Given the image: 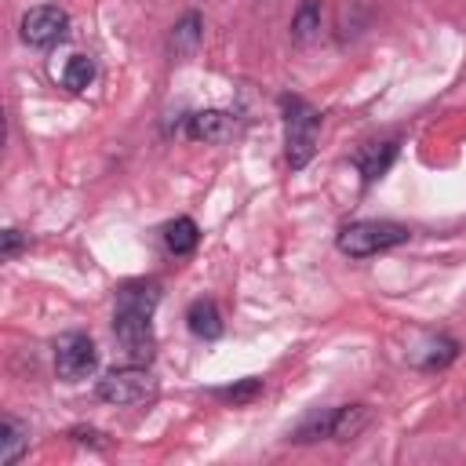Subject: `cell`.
Wrapping results in <instances>:
<instances>
[{
    "mask_svg": "<svg viewBox=\"0 0 466 466\" xmlns=\"http://www.w3.org/2000/svg\"><path fill=\"white\" fill-rule=\"evenodd\" d=\"M411 237L408 226L400 222H382V218H360L339 229V251L353 255V258H368L379 251H390L397 244H404Z\"/></svg>",
    "mask_w": 466,
    "mask_h": 466,
    "instance_id": "6da1fadb",
    "label": "cell"
},
{
    "mask_svg": "<svg viewBox=\"0 0 466 466\" xmlns=\"http://www.w3.org/2000/svg\"><path fill=\"white\" fill-rule=\"evenodd\" d=\"M280 106H284V124H288V131H284L288 164L299 171V167H306V164H309V157H313V149H317L320 116H317V109H313L309 102L291 98V95H284V98H280Z\"/></svg>",
    "mask_w": 466,
    "mask_h": 466,
    "instance_id": "7a4b0ae2",
    "label": "cell"
},
{
    "mask_svg": "<svg viewBox=\"0 0 466 466\" xmlns=\"http://www.w3.org/2000/svg\"><path fill=\"white\" fill-rule=\"evenodd\" d=\"M98 397L106 404L116 408H135V404H149L157 397V379L149 375L146 364H127V368H113L98 379Z\"/></svg>",
    "mask_w": 466,
    "mask_h": 466,
    "instance_id": "3957f363",
    "label": "cell"
},
{
    "mask_svg": "<svg viewBox=\"0 0 466 466\" xmlns=\"http://www.w3.org/2000/svg\"><path fill=\"white\" fill-rule=\"evenodd\" d=\"M364 426H368V411H364V404H342V408H324V411L309 415V419L291 433V441H299V444H306V441H320V437L350 441V437H357Z\"/></svg>",
    "mask_w": 466,
    "mask_h": 466,
    "instance_id": "277c9868",
    "label": "cell"
},
{
    "mask_svg": "<svg viewBox=\"0 0 466 466\" xmlns=\"http://www.w3.org/2000/svg\"><path fill=\"white\" fill-rule=\"evenodd\" d=\"M153 313H135V309H116L113 313V335L120 342V350L135 360V364H149L157 339H153Z\"/></svg>",
    "mask_w": 466,
    "mask_h": 466,
    "instance_id": "5b68a950",
    "label": "cell"
},
{
    "mask_svg": "<svg viewBox=\"0 0 466 466\" xmlns=\"http://www.w3.org/2000/svg\"><path fill=\"white\" fill-rule=\"evenodd\" d=\"M95 368H98V350H95V342L87 335L73 331V335H62L58 339V346H55V371L66 382H80Z\"/></svg>",
    "mask_w": 466,
    "mask_h": 466,
    "instance_id": "8992f818",
    "label": "cell"
},
{
    "mask_svg": "<svg viewBox=\"0 0 466 466\" xmlns=\"http://www.w3.org/2000/svg\"><path fill=\"white\" fill-rule=\"evenodd\" d=\"M66 29H69V15L62 7H55V4H40L22 18V40L33 44V47L58 44L66 36Z\"/></svg>",
    "mask_w": 466,
    "mask_h": 466,
    "instance_id": "52a82bcc",
    "label": "cell"
},
{
    "mask_svg": "<svg viewBox=\"0 0 466 466\" xmlns=\"http://www.w3.org/2000/svg\"><path fill=\"white\" fill-rule=\"evenodd\" d=\"M233 131H237V120L222 109H200L189 116V138H197V142L218 146V142H229Z\"/></svg>",
    "mask_w": 466,
    "mask_h": 466,
    "instance_id": "ba28073f",
    "label": "cell"
},
{
    "mask_svg": "<svg viewBox=\"0 0 466 466\" xmlns=\"http://www.w3.org/2000/svg\"><path fill=\"white\" fill-rule=\"evenodd\" d=\"M200 40H204V18H200L197 11H189V15H182V18L171 25L167 47H171L175 58H189V55L200 47Z\"/></svg>",
    "mask_w": 466,
    "mask_h": 466,
    "instance_id": "9c48e42d",
    "label": "cell"
},
{
    "mask_svg": "<svg viewBox=\"0 0 466 466\" xmlns=\"http://www.w3.org/2000/svg\"><path fill=\"white\" fill-rule=\"evenodd\" d=\"M160 302V284L157 280H127L116 288V309H135V313H153Z\"/></svg>",
    "mask_w": 466,
    "mask_h": 466,
    "instance_id": "30bf717a",
    "label": "cell"
},
{
    "mask_svg": "<svg viewBox=\"0 0 466 466\" xmlns=\"http://www.w3.org/2000/svg\"><path fill=\"white\" fill-rule=\"evenodd\" d=\"M455 353H459L455 339H448V335H426L422 346L411 350V360L419 368H426V371H441V368H448L455 360Z\"/></svg>",
    "mask_w": 466,
    "mask_h": 466,
    "instance_id": "8fae6325",
    "label": "cell"
},
{
    "mask_svg": "<svg viewBox=\"0 0 466 466\" xmlns=\"http://www.w3.org/2000/svg\"><path fill=\"white\" fill-rule=\"evenodd\" d=\"M186 324H189V331L197 335V339H218L222 335V313H218V306L211 302V299H197L189 309H186Z\"/></svg>",
    "mask_w": 466,
    "mask_h": 466,
    "instance_id": "7c38bea8",
    "label": "cell"
},
{
    "mask_svg": "<svg viewBox=\"0 0 466 466\" xmlns=\"http://www.w3.org/2000/svg\"><path fill=\"white\" fill-rule=\"evenodd\" d=\"M393 157H397V142H371V146H364L360 157H357V164H360V171H364V182L382 178L386 167L393 164Z\"/></svg>",
    "mask_w": 466,
    "mask_h": 466,
    "instance_id": "4fadbf2b",
    "label": "cell"
},
{
    "mask_svg": "<svg viewBox=\"0 0 466 466\" xmlns=\"http://www.w3.org/2000/svg\"><path fill=\"white\" fill-rule=\"evenodd\" d=\"M197 240H200V229H197V222L193 218H171L167 226H164V244H167V251L171 255H189L193 248H197Z\"/></svg>",
    "mask_w": 466,
    "mask_h": 466,
    "instance_id": "5bb4252c",
    "label": "cell"
},
{
    "mask_svg": "<svg viewBox=\"0 0 466 466\" xmlns=\"http://www.w3.org/2000/svg\"><path fill=\"white\" fill-rule=\"evenodd\" d=\"M25 448H29V426H22L18 419L7 415V419L0 422V462L11 466Z\"/></svg>",
    "mask_w": 466,
    "mask_h": 466,
    "instance_id": "9a60e30c",
    "label": "cell"
},
{
    "mask_svg": "<svg viewBox=\"0 0 466 466\" xmlns=\"http://www.w3.org/2000/svg\"><path fill=\"white\" fill-rule=\"evenodd\" d=\"M317 33H320V0H302L295 18H291V40L309 44Z\"/></svg>",
    "mask_w": 466,
    "mask_h": 466,
    "instance_id": "2e32d148",
    "label": "cell"
},
{
    "mask_svg": "<svg viewBox=\"0 0 466 466\" xmlns=\"http://www.w3.org/2000/svg\"><path fill=\"white\" fill-rule=\"evenodd\" d=\"M91 80H95V62L87 55H69V62L62 69V84L69 91H84V87H91Z\"/></svg>",
    "mask_w": 466,
    "mask_h": 466,
    "instance_id": "e0dca14e",
    "label": "cell"
},
{
    "mask_svg": "<svg viewBox=\"0 0 466 466\" xmlns=\"http://www.w3.org/2000/svg\"><path fill=\"white\" fill-rule=\"evenodd\" d=\"M262 393V379H240V382H233V386H226V390H215V397H222V400H229V404H248V400H255Z\"/></svg>",
    "mask_w": 466,
    "mask_h": 466,
    "instance_id": "ac0fdd59",
    "label": "cell"
},
{
    "mask_svg": "<svg viewBox=\"0 0 466 466\" xmlns=\"http://www.w3.org/2000/svg\"><path fill=\"white\" fill-rule=\"evenodd\" d=\"M22 248H25V237H22L18 229H4V244H0V255H4V258H15Z\"/></svg>",
    "mask_w": 466,
    "mask_h": 466,
    "instance_id": "d6986e66",
    "label": "cell"
},
{
    "mask_svg": "<svg viewBox=\"0 0 466 466\" xmlns=\"http://www.w3.org/2000/svg\"><path fill=\"white\" fill-rule=\"evenodd\" d=\"M69 437H76V441H80V444H98V448H102V444H106V441H98V437H102V433H98V430H84V426H80V430H73V433H69Z\"/></svg>",
    "mask_w": 466,
    "mask_h": 466,
    "instance_id": "ffe728a7",
    "label": "cell"
}]
</instances>
